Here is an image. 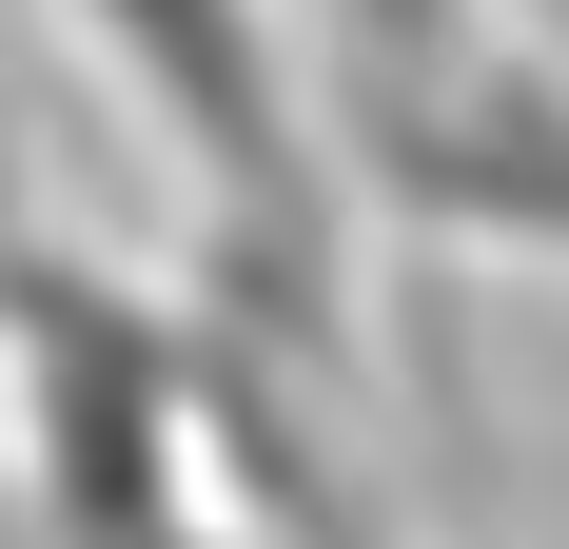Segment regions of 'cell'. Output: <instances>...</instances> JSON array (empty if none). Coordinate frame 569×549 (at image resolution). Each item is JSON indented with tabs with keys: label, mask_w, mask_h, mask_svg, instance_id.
Wrapping results in <instances>:
<instances>
[{
	"label": "cell",
	"mask_w": 569,
	"mask_h": 549,
	"mask_svg": "<svg viewBox=\"0 0 569 549\" xmlns=\"http://www.w3.org/2000/svg\"><path fill=\"white\" fill-rule=\"evenodd\" d=\"M59 40L99 59V99L138 118V158L177 177V217L197 256L295 333V353H335V236H353V177L295 99V0H59Z\"/></svg>",
	"instance_id": "6da1fadb"
},
{
	"label": "cell",
	"mask_w": 569,
	"mask_h": 549,
	"mask_svg": "<svg viewBox=\"0 0 569 549\" xmlns=\"http://www.w3.org/2000/svg\"><path fill=\"white\" fill-rule=\"evenodd\" d=\"M353 177L452 256H569V79L530 40H471L432 79H353Z\"/></svg>",
	"instance_id": "3957f363"
},
{
	"label": "cell",
	"mask_w": 569,
	"mask_h": 549,
	"mask_svg": "<svg viewBox=\"0 0 569 549\" xmlns=\"http://www.w3.org/2000/svg\"><path fill=\"white\" fill-rule=\"evenodd\" d=\"M295 20L335 40V99H353V79H432V59L491 40V0H295Z\"/></svg>",
	"instance_id": "277c9868"
},
{
	"label": "cell",
	"mask_w": 569,
	"mask_h": 549,
	"mask_svg": "<svg viewBox=\"0 0 569 549\" xmlns=\"http://www.w3.org/2000/svg\"><path fill=\"white\" fill-rule=\"evenodd\" d=\"M0 451L59 549H197V392L99 274L0 236Z\"/></svg>",
	"instance_id": "7a4b0ae2"
}]
</instances>
